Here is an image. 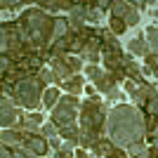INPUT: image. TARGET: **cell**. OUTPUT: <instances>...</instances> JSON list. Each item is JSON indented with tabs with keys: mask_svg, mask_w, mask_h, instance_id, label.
<instances>
[{
	"mask_svg": "<svg viewBox=\"0 0 158 158\" xmlns=\"http://www.w3.org/2000/svg\"><path fill=\"white\" fill-rule=\"evenodd\" d=\"M106 127H109L111 142L118 144V146H130L135 142H139L142 135H144L142 113L130 104H120L116 109H111L109 120H106Z\"/></svg>",
	"mask_w": 158,
	"mask_h": 158,
	"instance_id": "1",
	"label": "cell"
},
{
	"mask_svg": "<svg viewBox=\"0 0 158 158\" xmlns=\"http://www.w3.org/2000/svg\"><path fill=\"white\" fill-rule=\"evenodd\" d=\"M14 94L19 99L21 106L26 109H35L40 104V97H43V87H40L38 78H24L14 85Z\"/></svg>",
	"mask_w": 158,
	"mask_h": 158,
	"instance_id": "2",
	"label": "cell"
},
{
	"mask_svg": "<svg viewBox=\"0 0 158 158\" xmlns=\"http://www.w3.org/2000/svg\"><path fill=\"white\" fill-rule=\"evenodd\" d=\"M76 109L78 102L73 97H59L57 106L52 109V123H57L59 127H71L76 120Z\"/></svg>",
	"mask_w": 158,
	"mask_h": 158,
	"instance_id": "3",
	"label": "cell"
},
{
	"mask_svg": "<svg viewBox=\"0 0 158 158\" xmlns=\"http://www.w3.org/2000/svg\"><path fill=\"white\" fill-rule=\"evenodd\" d=\"M17 109L12 104H0V127H10L17 123Z\"/></svg>",
	"mask_w": 158,
	"mask_h": 158,
	"instance_id": "4",
	"label": "cell"
},
{
	"mask_svg": "<svg viewBox=\"0 0 158 158\" xmlns=\"http://www.w3.org/2000/svg\"><path fill=\"white\" fill-rule=\"evenodd\" d=\"M40 102H43L45 109H54L57 102H59V90L57 87H47L45 92H43V97H40Z\"/></svg>",
	"mask_w": 158,
	"mask_h": 158,
	"instance_id": "5",
	"label": "cell"
},
{
	"mask_svg": "<svg viewBox=\"0 0 158 158\" xmlns=\"http://www.w3.org/2000/svg\"><path fill=\"white\" fill-rule=\"evenodd\" d=\"M127 50H130L135 57H142L146 52V43L142 35H132V40H127Z\"/></svg>",
	"mask_w": 158,
	"mask_h": 158,
	"instance_id": "6",
	"label": "cell"
},
{
	"mask_svg": "<svg viewBox=\"0 0 158 158\" xmlns=\"http://www.w3.org/2000/svg\"><path fill=\"white\" fill-rule=\"evenodd\" d=\"M26 151H28V153H35V156H43V153H47V144H45V139L33 137L31 142L26 144Z\"/></svg>",
	"mask_w": 158,
	"mask_h": 158,
	"instance_id": "7",
	"label": "cell"
},
{
	"mask_svg": "<svg viewBox=\"0 0 158 158\" xmlns=\"http://www.w3.org/2000/svg\"><path fill=\"white\" fill-rule=\"evenodd\" d=\"M146 38H149V43H146V50L151 54H156V43H158V33H156V24H151V26L146 28Z\"/></svg>",
	"mask_w": 158,
	"mask_h": 158,
	"instance_id": "8",
	"label": "cell"
},
{
	"mask_svg": "<svg viewBox=\"0 0 158 158\" xmlns=\"http://www.w3.org/2000/svg\"><path fill=\"white\" fill-rule=\"evenodd\" d=\"M123 21H125V26L127 28H132V26H137V24H139V12H137V10H135V7H127V12L125 14H123Z\"/></svg>",
	"mask_w": 158,
	"mask_h": 158,
	"instance_id": "9",
	"label": "cell"
},
{
	"mask_svg": "<svg viewBox=\"0 0 158 158\" xmlns=\"http://www.w3.org/2000/svg\"><path fill=\"white\" fill-rule=\"evenodd\" d=\"M66 31H69V21L66 19H54V24H52V35L54 38H61Z\"/></svg>",
	"mask_w": 158,
	"mask_h": 158,
	"instance_id": "10",
	"label": "cell"
},
{
	"mask_svg": "<svg viewBox=\"0 0 158 158\" xmlns=\"http://www.w3.org/2000/svg\"><path fill=\"white\" fill-rule=\"evenodd\" d=\"M64 87L66 90H69V92H73V94H78L80 90H83V78H80V76H76V78H69L64 83Z\"/></svg>",
	"mask_w": 158,
	"mask_h": 158,
	"instance_id": "11",
	"label": "cell"
},
{
	"mask_svg": "<svg viewBox=\"0 0 158 158\" xmlns=\"http://www.w3.org/2000/svg\"><path fill=\"white\" fill-rule=\"evenodd\" d=\"M40 125H43V116H40V113H35V116H28V118L24 120V127H26L28 132H33V130H38Z\"/></svg>",
	"mask_w": 158,
	"mask_h": 158,
	"instance_id": "12",
	"label": "cell"
},
{
	"mask_svg": "<svg viewBox=\"0 0 158 158\" xmlns=\"http://www.w3.org/2000/svg\"><path fill=\"white\" fill-rule=\"evenodd\" d=\"M130 156H139V158H146V144L144 142H135V144L127 146Z\"/></svg>",
	"mask_w": 158,
	"mask_h": 158,
	"instance_id": "13",
	"label": "cell"
},
{
	"mask_svg": "<svg viewBox=\"0 0 158 158\" xmlns=\"http://www.w3.org/2000/svg\"><path fill=\"white\" fill-rule=\"evenodd\" d=\"M0 139L5 142L7 146H17V142H19V137L14 135L12 130H5V132H0Z\"/></svg>",
	"mask_w": 158,
	"mask_h": 158,
	"instance_id": "14",
	"label": "cell"
},
{
	"mask_svg": "<svg viewBox=\"0 0 158 158\" xmlns=\"http://www.w3.org/2000/svg\"><path fill=\"white\" fill-rule=\"evenodd\" d=\"M127 7H130V2H111V10L116 17H123L127 12Z\"/></svg>",
	"mask_w": 158,
	"mask_h": 158,
	"instance_id": "15",
	"label": "cell"
},
{
	"mask_svg": "<svg viewBox=\"0 0 158 158\" xmlns=\"http://www.w3.org/2000/svg\"><path fill=\"white\" fill-rule=\"evenodd\" d=\"M71 19H73V24H76V26H80V24H83V19H85V10H83V7H73Z\"/></svg>",
	"mask_w": 158,
	"mask_h": 158,
	"instance_id": "16",
	"label": "cell"
},
{
	"mask_svg": "<svg viewBox=\"0 0 158 158\" xmlns=\"http://www.w3.org/2000/svg\"><path fill=\"white\" fill-rule=\"evenodd\" d=\"M87 78H92V80H102V71H99L94 64L87 66Z\"/></svg>",
	"mask_w": 158,
	"mask_h": 158,
	"instance_id": "17",
	"label": "cell"
},
{
	"mask_svg": "<svg viewBox=\"0 0 158 158\" xmlns=\"http://www.w3.org/2000/svg\"><path fill=\"white\" fill-rule=\"evenodd\" d=\"M80 66H83V61H80L78 57H69V69H71V71H78Z\"/></svg>",
	"mask_w": 158,
	"mask_h": 158,
	"instance_id": "18",
	"label": "cell"
},
{
	"mask_svg": "<svg viewBox=\"0 0 158 158\" xmlns=\"http://www.w3.org/2000/svg\"><path fill=\"white\" fill-rule=\"evenodd\" d=\"M43 135H45V137H54V125L52 123H45V125H43Z\"/></svg>",
	"mask_w": 158,
	"mask_h": 158,
	"instance_id": "19",
	"label": "cell"
},
{
	"mask_svg": "<svg viewBox=\"0 0 158 158\" xmlns=\"http://www.w3.org/2000/svg\"><path fill=\"white\" fill-rule=\"evenodd\" d=\"M7 50V33L0 28V52H5Z\"/></svg>",
	"mask_w": 158,
	"mask_h": 158,
	"instance_id": "20",
	"label": "cell"
},
{
	"mask_svg": "<svg viewBox=\"0 0 158 158\" xmlns=\"http://www.w3.org/2000/svg\"><path fill=\"white\" fill-rule=\"evenodd\" d=\"M85 57H87V59H90V61H97V59H99L97 50H92V47H87V50H85Z\"/></svg>",
	"mask_w": 158,
	"mask_h": 158,
	"instance_id": "21",
	"label": "cell"
},
{
	"mask_svg": "<svg viewBox=\"0 0 158 158\" xmlns=\"http://www.w3.org/2000/svg\"><path fill=\"white\" fill-rule=\"evenodd\" d=\"M7 69H10V59H7V57H2V54H0V73H5Z\"/></svg>",
	"mask_w": 158,
	"mask_h": 158,
	"instance_id": "22",
	"label": "cell"
},
{
	"mask_svg": "<svg viewBox=\"0 0 158 158\" xmlns=\"http://www.w3.org/2000/svg\"><path fill=\"white\" fill-rule=\"evenodd\" d=\"M12 158H35V156H33V153H26V151H14Z\"/></svg>",
	"mask_w": 158,
	"mask_h": 158,
	"instance_id": "23",
	"label": "cell"
},
{
	"mask_svg": "<svg viewBox=\"0 0 158 158\" xmlns=\"http://www.w3.org/2000/svg\"><path fill=\"white\" fill-rule=\"evenodd\" d=\"M118 97H120L118 90H111V92H109V99H118Z\"/></svg>",
	"mask_w": 158,
	"mask_h": 158,
	"instance_id": "24",
	"label": "cell"
},
{
	"mask_svg": "<svg viewBox=\"0 0 158 158\" xmlns=\"http://www.w3.org/2000/svg\"><path fill=\"white\" fill-rule=\"evenodd\" d=\"M76 158H87V153L83 149H76Z\"/></svg>",
	"mask_w": 158,
	"mask_h": 158,
	"instance_id": "25",
	"label": "cell"
},
{
	"mask_svg": "<svg viewBox=\"0 0 158 158\" xmlns=\"http://www.w3.org/2000/svg\"><path fill=\"white\" fill-rule=\"evenodd\" d=\"M43 80H52V73H50V71H43Z\"/></svg>",
	"mask_w": 158,
	"mask_h": 158,
	"instance_id": "26",
	"label": "cell"
},
{
	"mask_svg": "<svg viewBox=\"0 0 158 158\" xmlns=\"http://www.w3.org/2000/svg\"><path fill=\"white\" fill-rule=\"evenodd\" d=\"M0 158H12V156H10V153H7L5 149H0Z\"/></svg>",
	"mask_w": 158,
	"mask_h": 158,
	"instance_id": "27",
	"label": "cell"
}]
</instances>
